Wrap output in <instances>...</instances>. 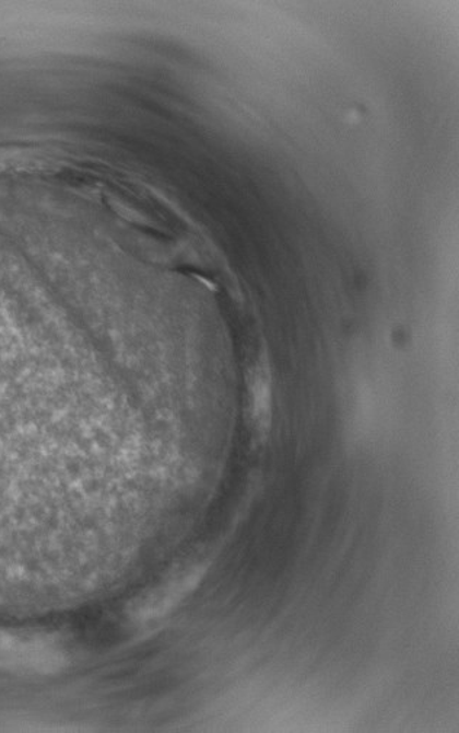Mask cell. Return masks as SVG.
Segmentation results:
<instances>
[{
	"mask_svg": "<svg viewBox=\"0 0 459 733\" xmlns=\"http://www.w3.org/2000/svg\"><path fill=\"white\" fill-rule=\"evenodd\" d=\"M250 421L255 435L260 440L267 439L272 419L271 379L268 365L258 363L250 375Z\"/></svg>",
	"mask_w": 459,
	"mask_h": 733,
	"instance_id": "2",
	"label": "cell"
},
{
	"mask_svg": "<svg viewBox=\"0 0 459 733\" xmlns=\"http://www.w3.org/2000/svg\"><path fill=\"white\" fill-rule=\"evenodd\" d=\"M202 571L201 568H191L187 572L179 573L175 578H172L170 581H167L165 585H162L161 589L153 591L149 597L141 600L139 606L134 608V616L139 620H149V618H156L163 616L174 608L176 604L180 602L193 590V586L198 584V581L201 580Z\"/></svg>",
	"mask_w": 459,
	"mask_h": 733,
	"instance_id": "1",
	"label": "cell"
}]
</instances>
